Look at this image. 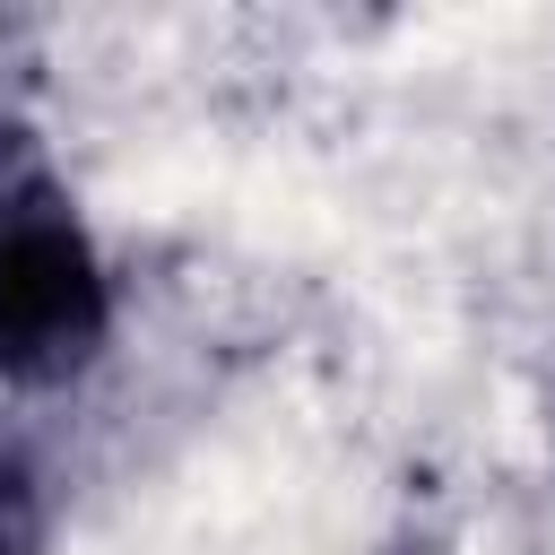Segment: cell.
<instances>
[{
    "instance_id": "6da1fadb",
    "label": "cell",
    "mask_w": 555,
    "mask_h": 555,
    "mask_svg": "<svg viewBox=\"0 0 555 555\" xmlns=\"http://www.w3.org/2000/svg\"><path fill=\"white\" fill-rule=\"evenodd\" d=\"M113 286L52 182L0 191V373L9 382H61L104 347Z\"/></svg>"
},
{
    "instance_id": "7a4b0ae2",
    "label": "cell",
    "mask_w": 555,
    "mask_h": 555,
    "mask_svg": "<svg viewBox=\"0 0 555 555\" xmlns=\"http://www.w3.org/2000/svg\"><path fill=\"white\" fill-rule=\"evenodd\" d=\"M43 529H52V512H43L35 468L17 451H0V555H43Z\"/></svg>"
}]
</instances>
